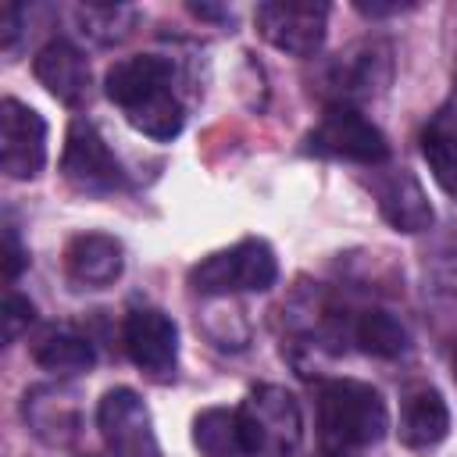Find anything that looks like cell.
I'll list each match as a JSON object with an SVG mask.
<instances>
[{
    "label": "cell",
    "mask_w": 457,
    "mask_h": 457,
    "mask_svg": "<svg viewBox=\"0 0 457 457\" xmlns=\"http://www.w3.org/2000/svg\"><path fill=\"white\" fill-rule=\"evenodd\" d=\"M193 443L204 457H246L236 407H204L193 418Z\"/></svg>",
    "instance_id": "21"
},
{
    "label": "cell",
    "mask_w": 457,
    "mask_h": 457,
    "mask_svg": "<svg viewBox=\"0 0 457 457\" xmlns=\"http://www.w3.org/2000/svg\"><path fill=\"white\" fill-rule=\"evenodd\" d=\"M257 32L289 57H314L328 32V4L321 0H268L253 11Z\"/></svg>",
    "instance_id": "6"
},
{
    "label": "cell",
    "mask_w": 457,
    "mask_h": 457,
    "mask_svg": "<svg viewBox=\"0 0 457 457\" xmlns=\"http://www.w3.org/2000/svg\"><path fill=\"white\" fill-rule=\"evenodd\" d=\"M125 121H129L136 132H143L146 139L171 143V139L182 132V125H186V111H182L175 89L164 86V89L143 96L139 104H132V107L125 111Z\"/></svg>",
    "instance_id": "19"
},
{
    "label": "cell",
    "mask_w": 457,
    "mask_h": 457,
    "mask_svg": "<svg viewBox=\"0 0 457 457\" xmlns=\"http://www.w3.org/2000/svg\"><path fill=\"white\" fill-rule=\"evenodd\" d=\"M353 343L371 353V357H382V361H393V357H403L407 346H411V332L403 328V321L389 311H361L357 321H353Z\"/></svg>",
    "instance_id": "20"
},
{
    "label": "cell",
    "mask_w": 457,
    "mask_h": 457,
    "mask_svg": "<svg viewBox=\"0 0 457 457\" xmlns=\"http://www.w3.org/2000/svg\"><path fill=\"white\" fill-rule=\"evenodd\" d=\"M389 82V50L386 46H353L350 54H339L332 64V89L336 104H350L353 96H371Z\"/></svg>",
    "instance_id": "16"
},
{
    "label": "cell",
    "mask_w": 457,
    "mask_h": 457,
    "mask_svg": "<svg viewBox=\"0 0 457 457\" xmlns=\"http://www.w3.org/2000/svg\"><path fill=\"white\" fill-rule=\"evenodd\" d=\"M46 164V121L29 104L7 96L0 104V168L7 179H36Z\"/></svg>",
    "instance_id": "8"
},
{
    "label": "cell",
    "mask_w": 457,
    "mask_h": 457,
    "mask_svg": "<svg viewBox=\"0 0 457 457\" xmlns=\"http://www.w3.org/2000/svg\"><path fill=\"white\" fill-rule=\"evenodd\" d=\"M32 361L50 375L68 378V375L89 371L96 364V350L86 336H79L71 328H43L32 339Z\"/></svg>",
    "instance_id": "17"
},
{
    "label": "cell",
    "mask_w": 457,
    "mask_h": 457,
    "mask_svg": "<svg viewBox=\"0 0 457 457\" xmlns=\"http://www.w3.org/2000/svg\"><path fill=\"white\" fill-rule=\"evenodd\" d=\"M450 368H453V378H457V343H453V350H450Z\"/></svg>",
    "instance_id": "27"
},
{
    "label": "cell",
    "mask_w": 457,
    "mask_h": 457,
    "mask_svg": "<svg viewBox=\"0 0 457 457\" xmlns=\"http://www.w3.org/2000/svg\"><path fill=\"white\" fill-rule=\"evenodd\" d=\"M318 425L332 453L375 446L389 428V407L371 382L328 378L318 386Z\"/></svg>",
    "instance_id": "1"
},
{
    "label": "cell",
    "mask_w": 457,
    "mask_h": 457,
    "mask_svg": "<svg viewBox=\"0 0 457 457\" xmlns=\"http://www.w3.org/2000/svg\"><path fill=\"white\" fill-rule=\"evenodd\" d=\"M18 7L11 4V7H4V50H11L14 46V39H18Z\"/></svg>",
    "instance_id": "26"
},
{
    "label": "cell",
    "mask_w": 457,
    "mask_h": 457,
    "mask_svg": "<svg viewBox=\"0 0 457 457\" xmlns=\"http://www.w3.org/2000/svg\"><path fill=\"white\" fill-rule=\"evenodd\" d=\"M96 428L111 457H161L150 411L129 386H114L96 403Z\"/></svg>",
    "instance_id": "7"
},
{
    "label": "cell",
    "mask_w": 457,
    "mask_h": 457,
    "mask_svg": "<svg viewBox=\"0 0 457 457\" xmlns=\"http://www.w3.org/2000/svg\"><path fill=\"white\" fill-rule=\"evenodd\" d=\"M421 154L432 179L446 196L457 200V111H439L421 132Z\"/></svg>",
    "instance_id": "18"
},
{
    "label": "cell",
    "mask_w": 457,
    "mask_h": 457,
    "mask_svg": "<svg viewBox=\"0 0 457 457\" xmlns=\"http://www.w3.org/2000/svg\"><path fill=\"white\" fill-rule=\"evenodd\" d=\"M21 418L46 446H68L79 439V403L68 386H32L21 396Z\"/></svg>",
    "instance_id": "11"
},
{
    "label": "cell",
    "mask_w": 457,
    "mask_h": 457,
    "mask_svg": "<svg viewBox=\"0 0 457 457\" xmlns=\"http://www.w3.org/2000/svg\"><path fill=\"white\" fill-rule=\"evenodd\" d=\"M175 82V64L161 54H136L125 61H114L104 75V93L111 104H118L121 111H129L132 104H139L143 96L164 89Z\"/></svg>",
    "instance_id": "14"
},
{
    "label": "cell",
    "mask_w": 457,
    "mask_h": 457,
    "mask_svg": "<svg viewBox=\"0 0 457 457\" xmlns=\"http://www.w3.org/2000/svg\"><path fill=\"white\" fill-rule=\"evenodd\" d=\"M125 268V250L107 232H79L64 246V271L82 289H104L111 286Z\"/></svg>",
    "instance_id": "13"
},
{
    "label": "cell",
    "mask_w": 457,
    "mask_h": 457,
    "mask_svg": "<svg viewBox=\"0 0 457 457\" xmlns=\"http://www.w3.org/2000/svg\"><path fill=\"white\" fill-rule=\"evenodd\" d=\"M361 14H368V18H386V14H403V11H411L414 4H400V0H393V4H378V0H357L353 4Z\"/></svg>",
    "instance_id": "25"
},
{
    "label": "cell",
    "mask_w": 457,
    "mask_h": 457,
    "mask_svg": "<svg viewBox=\"0 0 457 457\" xmlns=\"http://www.w3.org/2000/svg\"><path fill=\"white\" fill-rule=\"evenodd\" d=\"M236 414L246 457H293L303 443V411L286 386H253Z\"/></svg>",
    "instance_id": "2"
},
{
    "label": "cell",
    "mask_w": 457,
    "mask_h": 457,
    "mask_svg": "<svg viewBox=\"0 0 457 457\" xmlns=\"http://www.w3.org/2000/svg\"><path fill=\"white\" fill-rule=\"evenodd\" d=\"M32 71L54 100H61L68 107H79V104L89 100V61L71 39L57 36L46 46H39V54L32 61Z\"/></svg>",
    "instance_id": "12"
},
{
    "label": "cell",
    "mask_w": 457,
    "mask_h": 457,
    "mask_svg": "<svg viewBox=\"0 0 457 457\" xmlns=\"http://www.w3.org/2000/svg\"><path fill=\"white\" fill-rule=\"evenodd\" d=\"M121 343L129 361L150 378H171L179 364V328L157 307H136L125 314Z\"/></svg>",
    "instance_id": "9"
},
{
    "label": "cell",
    "mask_w": 457,
    "mask_h": 457,
    "mask_svg": "<svg viewBox=\"0 0 457 457\" xmlns=\"http://www.w3.org/2000/svg\"><path fill=\"white\" fill-rule=\"evenodd\" d=\"M79 21H82V32H89L96 43H118L132 32L136 25V7L129 4H100V0H89L79 7Z\"/></svg>",
    "instance_id": "22"
},
{
    "label": "cell",
    "mask_w": 457,
    "mask_h": 457,
    "mask_svg": "<svg viewBox=\"0 0 457 457\" xmlns=\"http://www.w3.org/2000/svg\"><path fill=\"white\" fill-rule=\"evenodd\" d=\"M303 150L332 161H350L378 168L389 161V143L375 121H368L353 104H328L318 125L303 136Z\"/></svg>",
    "instance_id": "4"
},
{
    "label": "cell",
    "mask_w": 457,
    "mask_h": 457,
    "mask_svg": "<svg viewBox=\"0 0 457 457\" xmlns=\"http://www.w3.org/2000/svg\"><path fill=\"white\" fill-rule=\"evenodd\" d=\"M446 432H450V407H446L443 393L432 386L407 389V396L400 403V421H396L400 443L407 450H432L446 439Z\"/></svg>",
    "instance_id": "15"
},
{
    "label": "cell",
    "mask_w": 457,
    "mask_h": 457,
    "mask_svg": "<svg viewBox=\"0 0 457 457\" xmlns=\"http://www.w3.org/2000/svg\"><path fill=\"white\" fill-rule=\"evenodd\" d=\"M371 193L378 204V214L396 228V232H425L436 221V211L428 204L425 186L418 182L414 171L407 168H389L371 179Z\"/></svg>",
    "instance_id": "10"
},
{
    "label": "cell",
    "mask_w": 457,
    "mask_h": 457,
    "mask_svg": "<svg viewBox=\"0 0 457 457\" xmlns=\"http://www.w3.org/2000/svg\"><path fill=\"white\" fill-rule=\"evenodd\" d=\"M61 175L68 186L93 196L125 189V171L89 118H71L64 132V150H61Z\"/></svg>",
    "instance_id": "5"
},
{
    "label": "cell",
    "mask_w": 457,
    "mask_h": 457,
    "mask_svg": "<svg viewBox=\"0 0 457 457\" xmlns=\"http://www.w3.org/2000/svg\"><path fill=\"white\" fill-rule=\"evenodd\" d=\"M275 278H278L275 250L257 236H246V239L232 243L228 250L207 253L204 261H196L189 268V286L200 296L264 293L275 286Z\"/></svg>",
    "instance_id": "3"
},
{
    "label": "cell",
    "mask_w": 457,
    "mask_h": 457,
    "mask_svg": "<svg viewBox=\"0 0 457 457\" xmlns=\"http://www.w3.org/2000/svg\"><path fill=\"white\" fill-rule=\"evenodd\" d=\"M0 318H4V343H14V339L32 325L36 307L29 303V296L7 289V296H4V314H0Z\"/></svg>",
    "instance_id": "23"
},
{
    "label": "cell",
    "mask_w": 457,
    "mask_h": 457,
    "mask_svg": "<svg viewBox=\"0 0 457 457\" xmlns=\"http://www.w3.org/2000/svg\"><path fill=\"white\" fill-rule=\"evenodd\" d=\"M25 264H29V250L21 246L18 228L7 221V225H4V278L14 282V278L25 271Z\"/></svg>",
    "instance_id": "24"
}]
</instances>
